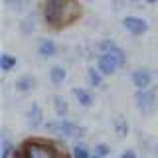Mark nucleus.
Here are the masks:
<instances>
[{
    "label": "nucleus",
    "mask_w": 158,
    "mask_h": 158,
    "mask_svg": "<svg viewBox=\"0 0 158 158\" xmlns=\"http://www.w3.org/2000/svg\"><path fill=\"white\" fill-rule=\"evenodd\" d=\"M57 52H59V48H57V44L53 42V40H48V38L40 40V44H38V53H40L42 57H53Z\"/></svg>",
    "instance_id": "obj_10"
},
{
    "label": "nucleus",
    "mask_w": 158,
    "mask_h": 158,
    "mask_svg": "<svg viewBox=\"0 0 158 158\" xmlns=\"http://www.w3.org/2000/svg\"><path fill=\"white\" fill-rule=\"evenodd\" d=\"M115 132L118 136H127L128 135V123L125 118H117L115 121Z\"/></svg>",
    "instance_id": "obj_19"
},
{
    "label": "nucleus",
    "mask_w": 158,
    "mask_h": 158,
    "mask_svg": "<svg viewBox=\"0 0 158 158\" xmlns=\"http://www.w3.org/2000/svg\"><path fill=\"white\" fill-rule=\"evenodd\" d=\"M46 128L49 132H53L57 136H63V138H81L85 135V128L75 125L73 121H67L65 117H59L57 121H48Z\"/></svg>",
    "instance_id": "obj_3"
},
{
    "label": "nucleus",
    "mask_w": 158,
    "mask_h": 158,
    "mask_svg": "<svg viewBox=\"0 0 158 158\" xmlns=\"http://www.w3.org/2000/svg\"><path fill=\"white\" fill-rule=\"evenodd\" d=\"M87 81H89V85H91V87H101L103 85V77H105V75H103V73H101V69H99V67H89L87 69Z\"/></svg>",
    "instance_id": "obj_14"
},
{
    "label": "nucleus",
    "mask_w": 158,
    "mask_h": 158,
    "mask_svg": "<svg viewBox=\"0 0 158 158\" xmlns=\"http://www.w3.org/2000/svg\"><path fill=\"white\" fill-rule=\"evenodd\" d=\"M28 121H30V125H32V127H40L44 123V111H42V107H40L38 103H34V105L30 107Z\"/></svg>",
    "instance_id": "obj_11"
},
{
    "label": "nucleus",
    "mask_w": 158,
    "mask_h": 158,
    "mask_svg": "<svg viewBox=\"0 0 158 158\" xmlns=\"http://www.w3.org/2000/svg\"><path fill=\"white\" fill-rule=\"evenodd\" d=\"M0 144H2V154H0L2 158H10V154L16 150V148H14V144H12V140L6 136V132L2 135V140H0Z\"/></svg>",
    "instance_id": "obj_17"
},
{
    "label": "nucleus",
    "mask_w": 158,
    "mask_h": 158,
    "mask_svg": "<svg viewBox=\"0 0 158 158\" xmlns=\"http://www.w3.org/2000/svg\"><path fill=\"white\" fill-rule=\"evenodd\" d=\"M99 53L113 56L118 61V65H121V67H125V63H127V56H125V52H123V48L118 46L117 42H113V40H105V42L99 44Z\"/></svg>",
    "instance_id": "obj_5"
},
{
    "label": "nucleus",
    "mask_w": 158,
    "mask_h": 158,
    "mask_svg": "<svg viewBox=\"0 0 158 158\" xmlns=\"http://www.w3.org/2000/svg\"><path fill=\"white\" fill-rule=\"evenodd\" d=\"M135 103H136V107H138L140 113H150V109L154 107V103H156V91L150 89V87L138 89L136 95H135Z\"/></svg>",
    "instance_id": "obj_4"
},
{
    "label": "nucleus",
    "mask_w": 158,
    "mask_h": 158,
    "mask_svg": "<svg viewBox=\"0 0 158 158\" xmlns=\"http://www.w3.org/2000/svg\"><path fill=\"white\" fill-rule=\"evenodd\" d=\"M95 152H97V154H101L103 158H107L109 154H111V148H109L107 144H103V142H99V144L95 146Z\"/></svg>",
    "instance_id": "obj_21"
},
{
    "label": "nucleus",
    "mask_w": 158,
    "mask_h": 158,
    "mask_svg": "<svg viewBox=\"0 0 158 158\" xmlns=\"http://www.w3.org/2000/svg\"><path fill=\"white\" fill-rule=\"evenodd\" d=\"M156 150H158V144H156Z\"/></svg>",
    "instance_id": "obj_26"
},
{
    "label": "nucleus",
    "mask_w": 158,
    "mask_h": 158,
    "mask_svg": "<svg viewBox=\"0 0 158 158\" xmlns=\"http://www.w3.org/2000/svg\"><path fill=\"white\" fill-rule=\"evenodd\" d=\"M73 97H75V101L81 107H91L93 103H95V95H93V91L83 89V87H73Z\"/></svg>",
    "instance_id": "obj_9"
},
{
    "label": "nucleus",
    "mask_w": 158,
    "mask_h": 158,
    "mask_svg": "<svg viewBox=\"0 0 158 158\" xmlns=\"http://www.w3.org/2000/svg\"><path fill=\"white\" fill-rule=\"evenodd\" d=\"M97 67L101 69L103 75H113V73H117L121 65H118V61L113 56H107V53H99V59H97Z\"/></svg>",
    "instance_id": "obj_7"
},
{
    "label": "nucleus",
    "mask_w": 158,
    "mask_h": 158,
    "mask_svg": "<svg viewBox=\"0 0 158 158\" xmlns=\"http://www.w3.org/2000/svg\"><path fill=\"white\" fill-rule=\"evenodd\" d=\"M118 158H136V152L135 150H125Z\"/></svg>",
    "instance_id": "obj_23"
},
{
    "label": "nucleus",
    "mask_w": 158,
    "mask_h": 158,
    "mask_svg": "<svg viewBox=\"0 0 158 158\" xmlns=\"http://www.w3.org/2000/svg\"><path fill=\"white\" fill-rule=\"evenodd\" d=\"M18 63V59L14 56H10V53H2L0 56V67H2V71H10V69H14Z\"/></svg>",
    "instance_id": "obj_16"
},
{
    "label": "nucleus",
    "mask_w": 158,
    "mask_h": 158,
    "mask_svg": "<svg viewBox=\"0 0 158 158\" xmlns=\"http://www.w3.org/2000/svg\"><path fill=\"white\" fill-rule=\"evenodd\" d=\"M131 79H132V85L136 89H146V87H150V83H152V73H150V69H146V67H138L131 73Z\"/></svg>",
    "instance_id": "obj_8"
},
{
    "label": "nucleus",
    "mask_w": 158,
    "mask_h": 158,
    "mask_svg": "<svg viewBox=\"0 0 158 158\" xmlns=\"http://www.w3.org/2000/svg\"><path fill=\"white\" fill-rule=\"evenodd\" d=\"M14 158H65L53 144L44 140H26L14 150Z\"/></svg>",
    "instance_id": "obj_2"
},
{
    "label": "nucleus",
    "mask_w": 158,
    "mask_h": 158,
    "mask_svg": "<svg viewBox=\"0 0 158 158\" xmlns=\"http://www.w3.org/2000/svg\"><path fill=\"white\" fill-rule=\"evenodd\" d=\"M8 6L14 8V10H22L28 6V0H20V2H16V0H8Z\"/></svg>",
    "instance_id": "obj_22"
},
{
    "label": "nucleus",
    "mask_w": 158,
    "mask_h": 158,
    "mask_svg": "<svg viewBox=\"0 0 158 158\" xmlns=\"http://www.w3.org/2000/svg\"><path fill=\"white\" fill-rule=\"evenodd\" d=\"M53 109H56V113H57L59 117H65V115H67V103L63 101L59 95L53 97Z\"/></svg>",
    "instance_id": "obj_18"
},
{
    "label": "nucleus",
    "mask_w": 158,
    "mask_h": 158,
    "mask_svg": "<svg viewBox=\"0 0 158 158\" xmlns=\"http://www.w3.org/2000/svg\"><path fill=\"white\" fill-rule=\"evenodd\" d=\"M87 2H91V0H87Z\"/></svg>",
    "instance_id": "obj_27"
},
{
    "label": "nucleus",
    "mask_w": 158,
    "mask_h": 158,
    "mask_svg": "<svg viewBox=\"0 0 158 158\" xmlns=\"http://www.w3.org/2000/svg\"><path fill=\"white\" fill-rule=\"evenodd\" d=\"M89 158H103V156H101V154H97V152H93V154L89 156Z\"/></svg>",
    "instance_id": "obj_24"
},
{
    "label": "nucleus",
    "mask_w": 158,
    "mask_h": 158,
    "mask_svg": "<svg viewBox=\"0 0 158 158\" xmlns=\"http://www.w3.org/2000/svg\"><path fill=\"white\" fill-rule=\"evenodd\" d=\"M81 16V6L77 0H46L44 20L52 28H67Z\"/></svg>",
    "instance_id": "obj_1"
},
{
    "label": "nucleus",
    "mask_w": 158,
    "mask_h": 158,
    "mask_svg": "<svg viewBox=\"0 0 158 158\" xmlns=\"http://www.w3.org/2000/svg\"><path fill=\"white\" fill-rule=\"evenodd\" d=\"M65 77H67V71H65V69H63L61 65H53L52 69H49V79H52V83H53L56 87L63 85Z\"/></svg>",
    "instance_id": "obj_12"
},
{
    "label": "nucleus",
    "mask_w": 158,
    "mask_h": 158,
    "mask_svg": "<svg viewBox=\"0 0 158 158\" xmlns=\"http://www.w3.org/2000/svg\"><path fill=\"white\" fill-rule=\"evenodd\" d=\"M34 87H36V79H34L32 75H22L16 81V89H18V91H22V93L32 91Z\"/></svg>",
    "instance_id": "obj_15"
},
{
    "label": "nucleus",
    "mask_w": 158,
    "mask_h": 158,
    "mask_svg": "<svg viewBox=\"0 0 158 158\" xmlns=\"http://www.w3.org/2000/svg\"><path fill=\"white\" fill-rule=\"evenodd\" d=\"M91 156V152H89V148L85 144H75L73 148V158H89Z\"/></svg>",
    "instance_id": "obj_20"
},
{
    "label": "nucleus",
    "mask_w": 158,
    "mask_h": 158,
    "mask_svg": "<svg viewBox=\"0 0 158 158\" xmlns=\"http://www.w3.org/2000/svg\"><path fill=\"white\" fill-rule=\"evenodd\" d=\"M146 4H154V2H158V0H144Z\"/></svg>",
    "instance_id": "obj_25"
},
{
    "label": "nucleus",
    "mask_w": 158,
    "mask_h": 158,
    "mask_svg": "<svg viewBox=\"0 0 158 158\" xmlns=\"http://www.w3.org/2000/svg\"><path fill=\"white\" fill-rule=\"evenodd\" d=\"M123 26L128 34H132V36H142V34L148 32V22L138 16H125L123 18Z\"/></svg>",
    "instance_id": "obj_6"
},
{
    "label": "nucleus",
    "mask_w": 158,
    "mask_h": 158,
    "mask_svg": "<svg viewBox=\"0 0 158 158\" xmlns=\"http://www.w3.org/2000/svg\"><path fill=\"white\" fill-rule=\"evenodd\" d=\"M34 30H36V16L32 12L20 22V32H22V36H30V34H34Z\"/></svg>",
    "instance_id": "obj_13"
}]
</instances>
